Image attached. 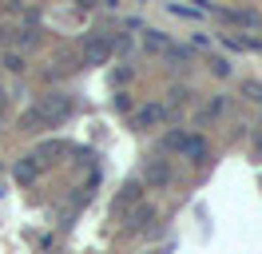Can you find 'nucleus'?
<instances>
[{
	"label": "nucleus",
	"mask_w": 262,
	"mask_h": 254,
	"mask_svg": "<svg viewBox=\"0 0 262 254\" xmlns=\"http://www.w3.org/2000/svg\"><path fill=\"white\" fill-rule=\"evenodd\" d=\"M72 111H76V99L64 92H52L44 95V99H36L32 108L24 111V119H20V127L24 131H44V127H60L72 119Z\"/></svg>",
	"instance_id": "obj_1"
},
{
	"label": "nucleus",
	"mask_w": 262,
	"mask_h": 254,
	"mask_svg": "<svg viewBox=\"0 0 262 254\" xmlns=\"http://www.w3.org/2000/svg\"><path fill=\"white\" fill-rule=\"evenodd\" d=\"M143 48H147V52H155V56H167V60H191V52H187V48L171 44L163 32H155V28L143 32Z\"/></svg>",
	"instance_id": "obj_2"
},
{
	"label": "nucleus",
	"mask_w": 262,
	"mask_h": 254,
	"mask_svg": "<svg viewBox=\"0 0 262 254\" xmlns=\"http://www.w3.org/2000/svg\"><path fill=\"white\" fill-rule=\"evenodd\" d=\"M80 56H83V64H107V56H112V40L99 36V32H92V36L83 40Z\"/></svg>",
	"instance_id": "obj_3"
},
{
	"label": "nucleus",
	"mask_w": 262,
	"mask_h": 254,
	"mask_svg": "<svg viewBox=\"0 0 262 254\" xmlns=\"http://www.w3.org/2000/svg\"><path fill=\"white\" fill-rule=\"evenodd\" d=\"M139 190H143V179H127V183L119 187V195H115L112 215H119V219H123V210H131V206L139 203Z\"/></svg>",
	"instance_id": "obj_4"
},
{
	"label": "nucleus",
	"mask_w": 262,
	"mask_h": 254,
	"mask_svg": "<svg viewBox=\"0 0 262 254\" xmlns=\"http://www.w3.org/2000/svg\"><path fill=\"white\" fill-rule=\"evenodd\" d=\"M143 183H147V187H167V183H171V163H167V159H147Z\"/></svg>",
	"instance_id": "obj_5"
},
{
	"label": "nucleus",
	"mask_w": 262,
	"mask_h": 254,
	"mask_svg": "<svg viewBox=\"0 0 262 254\" xmlns=\"http://www.w3.org/2000/svg\"><path fill=\"white\" fill-rule=\"evenodd\" d=\"M123 219H127V230H143L155 222V206L151 203H135L131 210H123Z\"/></svg>",
	"instance_id": "obj_6"
},
{
	"label": "nucleus",
	"mask_w": 262,
	"mask_h": 254,
	"mask_svg": "<svg viewBox=\"0 0 262 254\" xmlns=\"http://www.w3.org/2000/svg\"><path fill=\"white\" fill-rule=\"evenodd\" d=\"M0 40H4V44H16L20 52H24V48L40 44V32H36V28H4V32H0Z\"/></svg>",
	"instance_id": "obj_7"
},
{
	"label": "nucleus",
	"mask_w": 262,
	"mask_h": 254,
	"mask_svg": "<svg viewBox=\"0 0 262 254\" xmlns=\"http://www.w3.org/2000/svg\"><path fill=\"white\" fill-rule=\"evenodd\" d=\"M40 171H44V163H40L36 155H24L16 167H12V179H16V183H36Z\"/></svg>",
	"instance_id": "obj_8"
},
{
	"label": "nucleus",
	"mask_w": 262,
	"mask_h": 254,
	"mask_svg": "<svg viewBox=\"0 0 262 254\" xmlns=\"http://www.w3.org/2000/svg\"><path fill=\"white\" fill-rule=\"evenodd\" d=\"M167 115H171V111H167L163 103H147V108L135 111V119H131V123H135V127H155V123H163Z\"/></svg>",
	"instance_id": "obj_9"
},
{
	"label": "nucleus",
	"mask_w": 262,
	"mask_h": 254,
	"mask_svg": "<svg viewBox=\"0 0 262 254\" xmlns=\"http://www.w3.org/2000/svg\"><path fill=\"white\" fill-rule=\"evenodd\" d=\"M187 143H191V135H187V131H171V135L163 139V147H167V151H179V155H183V151H187Z\"/></svg>",
	"instance_id": "obj_10"
},
{
	"label": "nucleus",
	"mask_w": 262,
	"mask_h": 254,
	"mask_svg": "<svg viewBox=\"0 0 262 254\" xmlns=\"http://www.w3.org/2000/svg\"><path fill=\"white\" fill-rule=\"evenodd\" d=\"M227 44L230 48H238V52H258V40H246V36H227Z\"/></svg>",
	"instance_id": "obj_11"
},
{
	"label": "nucleus",
	"mask_w": 262,
	"mask_h": 254,
	"mask_svg": "<svg viewBox=\"0 0 262 254\" xmlns=\"http://www.w3.org/2000/svg\"><path fill=\"white\" fill-rule=\"evenodd\" d=\"M60 151H64V143H44V147L36 151V159H40V163H48V159H56Z\"/></svg>",
	"instance_id": "obj_12"
},
{
	"label": "nucleus",
	"mask_w": 262,
	"mask_h": 254,
	"mask_svg": "<svg viewBox=\"0 0 262 254\" xmlns=\"http://www.w3.org/2000/svg\"><path fill=\"white\" fill-rule=\"evenodd\" d=\"M4 68L8 72H24V52H4Z\"/></svg>",
	"instance_id": "obj_13"
},
{
	"label": "nucleus",
	"mask_w": 262,
	"mask_h": 254,
	"mask_svg": "<svg viewBox=\"0 0 262 254\" xmlns=\"http://www.w3.org/2000/svg\"><path fill=\"white\" fill-rule=\"evenodd\" d=\"M227 108V99H211V103H207V108L199 111V119H214V115H219V111Z\"/></svg>",
	"instance_id": "obj_14"
},
{
	"label": "nucleus",
	"mask_w": 262,
	"mask_h": 254,
	"mask_svg": "<svg viewBox=\"0 0 262 254\" xmlns=\"http://www.w3.org/2000/svg\"><path fill=\"white\" fill-rule=\"evenodd\" d=\"M243 92L250 95L254 103H262V83H254V79H246V83H243Z\"/></svg>",
	"instance_id": "obj_15"
},
{
	"label": "nucleus",
	"mask_w": 262,
	"mask_h": 254,
	"mask_svg": "<svg viewBox=\"0 0 262 254\" xmlns=\"http://www.w3.org/2000/svg\"><path fill=\"white\" fill-rule=\"evenodd\" d=\"M171 16H183V20H195L199 8H183V4H171Z\"/></svg>",
	"instance_id": "obj_16"
},
{
	"label": "nucleus",
	"mask_w": 262,
	"mask_h": 254,
	"mask_svg": "<svg viewBox=\"0 0 262 254\" xmlns=\"http://www.w3.org/2000/svg\"><path fill=\"white\" fill-rule=\"evenodd\" d=\"M214 76H230V60H223V56H214Z\"/></svg>",
	"instance_id": "obj_17"
},
{
	"label": "nucleus",
	"mask_w": 262,
	"mask_h": 254,
	"mask_svg": "<svg viewBox=\"0 0 262 254\" xmlns=\"http://www.w3.org/2000/svg\"><path fill=\"white\" fill-rule=\"evenodd\" d=\"M254 159H262V135L254 139Z\"/></svg>",
	"instance_id": "obj_18"
},
{
	"label": "nucleus",
	"mask_w": 262,
	"mask_h": 254,
	"mask_svg": "<svg viewBox=\"0 0 262 254\" xmlns=\"http://www.w3.org/2000/svg\"><path fill=\"white\" fill-rule=\"evenodd\" d=\"M76 4H80V8H92V4H96V0H76Z\"/></svg>",
	"instance_id": "obj_19"
},
{
	"label": "nucleus",
	"mask_w": 262,
	"mask_h": 254,
	"mask_svg": "<svg viewBox=\"0 0 262 254\" xmlns=\"http://www.w3.org/2000/svg\"><path fill=\"white\" fill-rule=\"evenodd\" d=\"M0 111H4V88H0Z\"/></svg>",
	"instance_id": "obj_20"
}]
</instances>
